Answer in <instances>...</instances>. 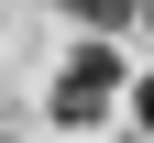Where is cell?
I'll list each match as a JSON object with an SVG mask.
<instances>
[{"label":"cell","instance_id":"277c9868","mask_svg":"<svg viewBox=\"0 0 154 143\" xmlns=\"http://www.w3.org/2000/svg\"><path fill=\"white\" fill-rule=\"evenodd\" d=\"M132 22H154V0H132Z\"/></svg>","mask_w":154,"mask_h":143},{"label":"cell","instance_id":"3957f363","mask_svg":"<svg viewBox=\"0 0 154 143\" xmlns=\"http://www.w3.org/2000/svg\"><path fill=\"white\" fill-rule=\"evenodd\" d=\"M132 121H143V143H154V66L132 77Z\"/></svg>","mask_w":154,"mask_h":143},{"label":"cell","instance_id":"6da1fadb","mask_svg":"<svg viewBox=\"0 0 154 143\" xmlns=\"http://www.w3.org/2000/svg\"><path fill=\"white\" fill-rule=\"evenodd\" d=\"M121 88H132V77H121V55H110L99 33H77V55H66V77H55V99H44V110L66 121V132H88V121H99Z\"/></svg>","mask_w":154,"mask_h":143},{"label":"cell","instance_id":"7a4b0ae2","mask_svg":"<svg viewBox=\"0 0 154 143\" xmlns=\"http://www.w3.org/2000/svg\"><path fill=\"white\" fill-rule=\"evenodd\" d=\"M55 11H66V22H77V33H99V44H110V33H121V22H132V0H55Z\"/></svg>","mask_w":154,"mask_h":143}]
</instances>
